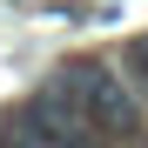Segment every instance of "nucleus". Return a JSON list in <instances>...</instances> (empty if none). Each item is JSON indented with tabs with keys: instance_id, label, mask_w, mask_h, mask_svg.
<instances>
[{
	"instance_id": "1",
	"label": "nucleus",
	"mask_w": 148,
	"mask_h": 148,
	"mask_svg": "<svg viewBox=\"0 0 148 148\" xmlns=\"http://www.w3.org/2000/svg\"><path fill=\"white\" fill-rule=\"evenodd\" d=\"M0 141H14V148H114V135L74 101L61 81H47L34 101H20L0 121Z\"/></svg>"
},
{
	"instance_id": "2",
	"label": "nucleus",
	"mask_w": 148,
	"mask_h": 148,
	"mask_svg": "<svg viewBox=\"0 0 148 148\" xmlns=\"http://www.w3.org/2000/svg\"><path fill=\"white\" fill-rule=\"evenodd\" d=\"M54 81H61V88H67V94H74V101H81L94 121H101V128H108L114 141H141V135H148L135 88L121 81L114 67H101V61H81V67H61Z\"/></svg>"
},
{
	"instance_id": "3",
	"label": "nucleus",
	"mask_w": 148,
	"mask_h": 148,
	"mask_svg": "<svg viewBox=\"0 0 148 148\" xmlns=\"http://www.w3.org/2000/svg\"><path fill=\"white\" fill-rule=\"evenodd\" d=\"M128 67H135V74H141V81H148V34H141V40L128 47Z\"/></svg>"
}]
</instances>
